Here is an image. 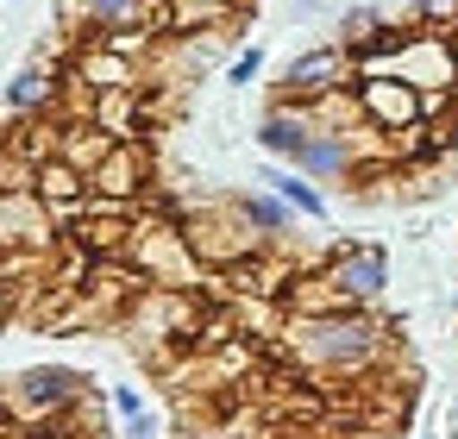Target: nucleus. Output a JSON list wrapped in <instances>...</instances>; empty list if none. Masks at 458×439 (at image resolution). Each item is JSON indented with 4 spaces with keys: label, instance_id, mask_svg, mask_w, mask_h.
Masks as SVG:
<instances>
[{
    "label": "nucleus",
    "instance_id": "obj_1",
    "mask_svg": "<svg viewBox=\"0 0 458 439\" xmlns=\"http://www.w3.org/2000/svg\"><path fill=\"white\" fill-rule=\"evenodd\" d=\"M283 345L308 376H364L389 358V326L370 308L283 314Z\"/></svg>",
    "mask_w": 458,
    "mask_h": 439
},
{
    "label": "nucleus",
    "instance_id": "obj_2",
    "mask_svg": "<svg viewBox=\"0 0 458 439\" xmlns=\"http://www.w3.org/2000/svg\"><path fill=\"white\" fill-rule=\"evenodd\" d=\"M126 264L145 276V289H195L201 283V257L182 232V220H164V214H139L132 226V245H126Z\"/></svg>",
    "mask_w": 458,
    "mask_h": 439
},
{
    "label": "nucleus",
    "instance_id": "obj_3",
    "mask_svg": "<svg viewBox=\"0 0 458 439\" xmlns=\"http://www.w3.org/2000/svg\"><path fill=\"white\" fill-rule=\"evenodd\" d=\"M82 395H89V376L70 370V364H32V370H20V376L0 383V408H7L13 420H26V426H45V420L76 414Z\"/></svg>",
    "mask_w": 458,
    "mask_h": 439
},
{
    "label": "nucleus",
    "instance_id": "obj_4",
    "mask_svg": "<svg viewBox=\"0 0 458 439\" xmlns=\"http://www.w3.org/2000/svg\"><path fill=\"white\" fill-rule=\"evenodd\" d=\"M182 232H189V245H195V257L208 270H233V264H245L251 251L270 245L264 232L245 226V214L233 207V195L226 201H189L182 207Z\"/></svg>",
    "mask_w": 458,
    "mask_h": 439
},
{
    "label": "nucleus",
    "instance_id": "obj_5",
    "mask_svg": "<svg viewBox=\"0 0 458 439\" xmlns=\"http://www.w3.org/2000/svg\"><path fill=\"white\" fill-rule=\"evenodd\" d=\"M352 82H358V63H352V51L333 38V45H308V51H295V57L283 63L276 95L314 107V101H327V95H345Z\"/></svg>",
    "mask_w": 458,
    "mask_h": 439
},
{
    "label": "nucleus",
    "instance_id": "obj_6",
    "mask_svg": "<svg viewBox=\"0 0 458 439\" xmlns=\"http://www.w3.org/2000/svg\"><path fill=\"white\" fill-rule=\"evenodd\" d=\"M64 82H70V89H82V95L145 89V63H139V57H126V51H120V45H107V38H82V45L70 51V63H64Z\"/></svg>",
    "mask_w": 458,
    "mask_h": 439
},
{
    "label": "nucleus",
    "instance_id": "obj_7",
    "mask_svg": "<svg viewBox=\"0 0 458 439\" xmlns=\"http://www.w3.org/2000/svg\"><path fill=\"white\" fill-rule=\"evenodd\" d=\"M327 276L345 295V308H377L389 295V251L370 245V239H352V245H339L327 257Z\"/></svg>",
    "mask_w": 458,
    "mask_h": 439
},
{
    "label": "nucleus",
    "instance_id": "obj_8",
    "mask_svg": "<svg viewBox=\"0 0 458 439\" xmlns=\"http://www.w3.org/2000/svg\"><path fill=\"white\" fill-rule=\"evenodd\" d=\"M395 76L414 82L420 95H427V89H458V38H452V32H433V26L402 32V45H395Z\"/></svg>",
    "mask_w": 458,
    "mask_h": 439
},
{
    "label": "nucleus",
    "instance_id": "obj_9",
    "mask_svg": "<svg viewBox=\"0 0 458 439\" xmlns=\"http://www.w3.org/2000/svg\"><path fill=\"white\" fill-rule=\"evenodd\" d=\"M352 95H358V120H364V126H377L383 139H395V132L420 126V89H414V82H402V76H358V82H352Z\"/></svg>",
    "mask_w": 458,
    "mask_h": 439
},
{
    "label": "nucleus",
    "instance_id": "obj_10",
    "mask_svg": "<svg viewBox=\"0 0 458 439\" xmlns=\"http://www.w3.org/2000/svg\"><path fill=\"white\" fill-rule=\"evenodd\" d=\"M89 195H101V201H120V207H145V195H151V157H145V139H126V145H114L101 164H95V176H89Z\"/></svg>",
    "mask_w": 458,
    "mask_h": 439
},
{
    "label": "nucleus",
    "instance_id": "obj_11",
    "mask_svg": "<svg viewBox=\"0 0 458 439\" xmlns=\"http://www.w3.org/2000/svg\"><path fill=\"white\" fill-rule=\"evenodd\" d=\"M32 195L51 207L57 232H64V226H76V220L89 214V176H82L70 157H57V151H45V157L32 164Z\"/></svg>",
    "mask_w": 458,
    "mask_h": 439
},
{
    "label": "nucleus",
    "instance_id": "obj_12",
    "mask_svg": "<svg viewBox=\"0 0 458 439\" xmlns=\"http://www.w3.org/2000/svg\"><path fill=\"white\" fill-rule=\"evenodd\" d=\"M314 126H320V120H314V107H301V101H283V95H276V101L264 107V120H258V132H251V139H258V151H264V157L295 164V157H301V145L314 139Z\"/></svg>",
    "mask_w": 458,
    "mask_h": 439
},
{
    "label": "nucleus",
    "instance_id": "obj_13",
    "mask_svg": "<svg viewBox=\"0 0 458 439\" xmlns=\"http://www.w3.org/2000/svg\"><path fill=\"white\" fill-rule=\"evenodd\" d=\"M151 114H157L151 89H107V95H89V120H95V126H101L114 145H126V139H145Z\"/></svg>",
    "mask_w": 458,
    "mask_h": 439
},
{
    "label": "nucleus",
    "instance_id": "obj_14",
    "mask_svg": "<svg viewBox=\"0 0 458 439\" xmlns=\"http://www.w3.org/2000/svg\"><path fill=\"white\" fill-rule=\"evenodd\" d=\"M64 89H70V82H64V63L32 57V63H20L13 82H7V114H20V120L32 114V120H38V114H51V107L64 101Z\"/></svg>",
    "mask_w": 458,
    "mask_h": 439
},
{
    "label": "nucleus",
    "instance_id": "obj_15",
    "mask_svg": "<svg viewBox=\"0 0 458 439\" xmlns=\"http://www.w3.org/2000/svg\"><path fill=\"white\" fill-rule=\"evenodd\" d=\"M89 38L107 32H164V0H82Z\"/></svg>",
    "mask_w": 458,
    "mask_h": 439
},
{
    "label": "nucleus",
    "instance_id": "obj_16",
    "mask_svg": "<svg viewBox=\"0 0 458 439\" xmlns=\"http://www.w3.org/2000/svg\"><path fill=\"white\" fill-rule=\"evenodd\" d=\"M251 0H164V32H239Z\"/></svg>",
    "mask_w": 458,
    "mask_h": 439
},
{
    "label": "nucleus",
    "instance_id": "obj_17",
    "mask_svg": "<svg viewBox=\"0 0 458 439\" xmlns=\"http://www.w3.org/2000/svg\"><path fill=\"white\" fill-rule=\"evenodd\" d=\"M258 182H264L270 195H283L301 220H327V189H320L314 176H301L295 164H276V157H270V164L258 170Z\"/></svg>",
    "mask_w": 458,
    "mask_h": 439
},
{
    "label": "nucleus",
    "instance_id": "obj_18",
    "mask_svg": "<svg viewBox=\"0 0 458 439\" xmlns=\"http://www.w3.org/2000/svg\"><path fill=\"white\" fill-rule=\"evenodd\" d=\"M233 207H239V214H245V226H251V232H264L270 245H283V239L295 232V220H301V214H295L283 195H270V189H245V195H233Z\"/></svg>",
    "mask_w": 458,
    "mask_h": 439
},
{
    "label": "nucleus",
    "instance_id": "obj_19",
    "mask_svg": "<svg viewBox=\"0 0 458 439\" xmlns=\"http://www.w3.org/2000/svg\"><path fill=\"white\" fill-rule=\"evenodd\" d=\"M51 151H57V157H70L82 176H95V164L114 151V139H107V132L82 114V120H70V126H57V132H51Z\"/></svg>",
    "mask_w": 458,
    "mask_h": 439
},
{
    "label": "nucleus",
    "instance_id": "obj_20",
    "mask_svg": "<svg viewBox=\"0 0 458 439\" xmlns=\"http://www.w3.org/2000/svg\"><path fill=\"white\" fill-rule=\"evenodd\" d=\"M395 38V26H389V13L383 7H352V13H339V45L358 57V51H370V45H389Z\"/></svg>",
    "mask_w": 458,
    "mask_h": 439
},
{
    "label": "nucleus",
    "instance_id": "obj_21",
    "mask_svg": "<svg viewBox=\"0 0 458 439\" xmlns=\"http://www.w3.org/2000/svg\"><path fill=\"white\" fill-rule=\"evenodd\" d=\"M264 76V45H245L233 63H226V89H251Z\"/></svg>",
    "mask_w": 458,
    "mask_h": 439
},
{
    "label": "nucleus",
    "instance_id": "obj_22",
    "mask_svg": "<svg viewBox=\"0 0 458 439\" xmlns=\"http://www.w3.org/2000/svg\"><path fill=\"white\" fill-rule=\"evenodd\" d=\"M114 408H120V420H126V426H132L139 414H151V408H145V395H139L132 383H114Z\"/></svg>",
    "mask_w": 458,
    "mask_h": 439
},
{
    "label": "nucleus",
    "instance_id": "obj_23",
    "mask_svg": "<svg viewBox=\"0 0 458 439\" xmlns=\"http://www.w3.org/2000/svg\"><path fill=\"white\" fill-rule=\"evenodd\" d=\"M445 157H452V170H458V114H452V126H445Z\"/></svg>",
    "mask_w": 458,
    "mask_h": 439
},
{
    "label": "nucleus",
    "instance_id": "obj_24",
    "mask_svg": "<svg viewBox=\"0 0 458 439\" xmlns=\"http://www.w3.org/2000/svg\"><path fill=\"white\" fill-rule=\"evenodd\" d=\"M452 439H458V401H452Z\"/></svg>",
    "mask_w": 458,
    "mask_h": 439
},
{
    "label": "nucleus",
    "instance_id": "obj_25",
    "mask_svg": "<svg viewBox=\"0 0 458 439\" xmlns=\"http://www.w3.org/2000/svg\"><path fill=\"white\" fill-rule=\"evenodd\" d=\"M427 439H433V433H427Z\"/></svg>",
    "mask_w": 458,
    "mask_h": 439
}]
</instances>
